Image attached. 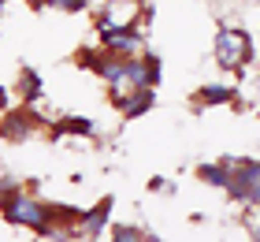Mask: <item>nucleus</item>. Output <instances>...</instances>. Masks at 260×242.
I'll return each mask as SVG.
<instances>
[{"mask_svg": "<svg viewBox=\"0 0 260 242\" xmlns=\"http://www.w3.org/2000/svg\"><path fill=\"white\" fill-rule=\"evenodd\" d=\"M227 164V190L231 198L260 205V164L253 160H223Z\"/></svg>", "mask_w": 260, "mask_h": 242, "instance_id": "obj_1", "label": "nucleus"}, {"mask_svg": "<svg viewBox=\"0 0 260 242\" xmlns=\"http://www.w3.org/2000/svg\"><path fill=\"white\" fill-rule=\"evenodd\" d=\"M4 212H8V220H11V224L34 227V231H49V224H52V212L45 209L41 201L22 198V194H15V198H8V201H4Z\"/></svg>", "mask_w": 260, "mask_h": 242, "instance_id": "obj_2", "label": "nucleus"}, {"mask_svg": "<svg viewBox=\"0 0 260 242\" xmlns=\"http://www.w3.org/2000/svg\"><path fill=\"white\" fill-rule=\"evenodd\" d=\"M249 38H245L242 30H234V26H223L216 34V60L223 67H242L245 60H249Z\"/></svg>", "mask_w": 260, "mask_h": 242, "instance_id": "obj_3", "label": "nucleus"}, {"mask_svg": "<svg viewBox=\"0 0 260 242\" xmlns=\"http://www.w3.org/2000/svg\"><path fill=\"white\" fill-rule=\"evenodd\" d=\"M101 38L104 45L112 48V52H134L141 48V34L138 30H119V26H108V22H101Z\"/></svg>", "mask_w": 260, "mask_h": 242, "instance_id": "obj_4", "label": "nucleus"}, {"mask_svg": "<svg viewBox=\"0 0 260 242\" xmlns=\"http://www.w3.org/2000/svg\"><path fill=\"white\" fill-rule=\"evenodd\" d=\"M149 104H152V90H138V93H130L123 101V112H126V119H134V116L145 112Z\"/></svg>", "mask_w": 260, "mask_h": 242, "instance_id": "obj_5", "label": "nucleus"}, {"mask_svg": "<svg viewBox=\"0 0 260 242\" xmlns=\"http://www.w3.org/2000/svg\"><path fill=\"white\" fill-rule=\"evenodd\" d=\"M108 212H112V198H108V201H101L97 209H93L86 220H82V231H86V235H97V231H101V224L108 220Z\"/></svg>", "mask_w": 260, "mask_h": 242, "instance_id": "obj_6", "label": "nucleus"}, {"mask_svg": "<svg viewBox=\"0 0 260 242\" xmlns=\"http://www.w3.org/2000/svg\"><path fill=\"white\" fill-rule=\"evenodd\" d=\"M201 175H205L208 183H216V186H227V164H205Z\"/></svg>", "mask_w": 260, "mask_h": 242, "instance_id": "obj_7", "label": "nucleus"}, {"mask_svg": "<svg viewBox=\"0 0 260 242\" xmlns=\"http://www.w3.org/2000/svg\"><path fill=\"white\" fill-rule=\"evenodd\" d=\"M112 242H145V235L138 227H115V238Z\"/></svg>", "mask_w": 260, "mask_h": 242, "instance_id": "obj_8", "label": "nucleus"}, {"mask_svg": "<svg viewBox=\"0 0 260 242\" xmlns=\"http://www.w3.org/2000/svg\"><path fill=\"white\" fill-rule=\"evenodd\" d=\"M231 86H205V101H227Z\"/></svg>", "mask_w": 260, "mask_h": 242, "instance_id": "obj_9", "label": "nucleus"}, {"mask_svg": "<svg viewBox=\"0 0 260 242\" xmlns=\"http://www.w3.org/2000/svg\"><path fill=\"white\" fill-rule=\"evenodd\" d=\"M49 4H52V8H63V11H78L86 0H49Z\"/></svg>", "mask_w": 260, "mask_h": 242, "instance_id": "obj_10", "label": "nucleus"}]
</instances>
